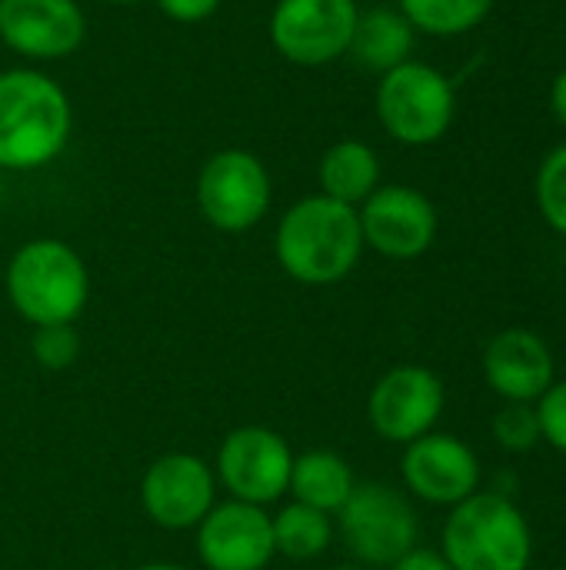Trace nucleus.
<instances>
[{
    "label": "nucleus",
    "mask_w": 566,
    "mask_h": 570,
    "mask_svg": "<svg viewBox=\"0 0 566 570\" xmlns=\"http://www.w3.org/2000/svg\"><path fill=\"white\" fill-rule=\"evenodd\" d=\"M364 230L357 207L307 194L284 210L274 230V254L280 271L307 287H330L347 281L364 257Z\"/></svg>",
    "instance_id": "nucleus-1"
},
{
    "label": "nucleus",
    "mask_w": 566,
    "mask_h": 570,
    "mask_svg": "<svg viewBox=\"0 0 566 570\" xmlns=\"http://www.w3.org/2000/svg\"><path fill=\"white\" fill-rule=\"evenodd\" d=\"M73 107L57 77L37 67L0 70V170L50 167L70 144Z\"/></svg>",
    "instance_id": "nucleus-2"
},
{
    "label": "nucleus",
    "mask_w": 566,
    "mask_h": 570,
    "mask_svg": "<svg viewBox=\"0 0 566 570\" xmlns=\"http://www.w3.org/2000/svg\"><path fill=\"white\" fill-rule=\"evenodd\" d=\"M3 287L10 307L30 327L73 324L90 301V271L67 240L33 237L13 250Z\"/></svg>",
    "instance_id": "nucleus-3"
},
{
    "label": "nucleus",
    "mask_w": 566,
    "mask_h": 570,
    "mask_svg": "<svg viewBox=\"0 0 566 570\" xmlns=\"http://www.w3.org/2000/svg\"><path fill=\"white\" fill-rule=\"evenodd\" d=\"M440 554L454 570H530L534 531L507 494L477 491L450 508Z\"/></svg>",
    "instance_id": "nucleus-4"
},
{
    "label": "nucleus",
    "mask_w": 566,
    "mask_h": 570,
    "mask_svg": "<svg viewBox=\"0 0 566 570\" xmlns=\"http://www.w3.org/2000/svg\"><path fill=\"white\" fill-rule=\"evenodd\" d=\"M374 110L390 140L404 147H430L454 127L457 87L440 67L410 57L380 73Z\"/></svg>",
    "instance_id": "nucleus-5"
},
{
    "label": "nucleus",
    "mask_w": 566,
    "mask_h": 570,
    "mask_svg": "<svg viewBox=\"0 0 566 570\" xmlns=\"http://www.w3.org/2000/svg\"><path fill=\"white\" fill-rule=\"evenodd\" d=\"M334 528L360 568H390L420 541V518L404 491L364 481L334 514Z\"/></svg>",
    "instance_id": "nucleus-6"
},
{
    "label": "nucleus",
    "mask_w": 566,
    "mask_h": 570,
    "mask_svg": "<svg viewBox=\"0 0 566 570\" xmlns=\"http://www.w3.org/2000/svg\"><path fill=\"white\" fill-rule=\"evenodd\" d=\"M274 204V180L267 164L244 147L210 154L197 174V207L220 234L254 230Z\"/></svg>",
    "instance_id": "nucleus-7"
},
{
    "label": "nucleus",
    "mask_w": 566,
    "mask_h": 570,
    "mask_svg": "<svg viewBox=\"0 0 566 570\" xmlns=\"http://www.w3.org/2000/svg\"><path fill=\"white\" fill-rule=\"evenodd\" d=\"M357 20V0H277L267 33L284 60L297 67H327L350 53Z\"/></svg>",
    "instance_id": "nucleus-8"
},
{
    "label": "nucleus",
    "mask_w": 566,
    "mask_h": 570,
    "mask_svg": "<svg viewBox=\"0 0 566 570\" xmlns=\"http://www.w3.org/2000/svg\"><path fill=\"white\" fill-rule=\"evenodd\" d=\"M294 468V451L284 434L264 428V424H244L234 428L214 461L217 484L244 504H277L287 494Z\"/></svg>",
    "instance_id": "nucleus-9"
},
{
    "label": "nucleus",
    "mask_w": 566,
    "mask_h": 570,
    "mask_svg": "<svg viewBox=\"0 0 566 570\" xmlns=\"http://www.w3.org/2000/svg\"><path fill=\"white\" fill-rule=\"evenodd\" d=\"M447 391L444 381L420 364L390 367L367 394V421L387 444L407 448L410 441L437 431Z\"/></svg>",
    "instance_id": "nucleus-10"
},
{
    "label": "nucleus",
    "mask_w": 566,
    "mask_h": 570,
    "mask_svg": "<svg viewBox=\"0 0 566 570\" xmlns=\"http://www.w3.org/2000/svg\"><path fill=\"white\" fill-rule=\"evenodd\" d=\"M364 244L387 261H417L437 240V207L410 184H380L360 207Z\"/></svg>",
    "instance_id": "nucleus-11"
},
{
    "label": "nucleus",
    "mask_w": 566,
    "mask_h": 570,
    "mask_svg": "<svg viewBox=\"0 0 566 570\" xmlns=\"http://www.w3.org/2000/svg\"><path fill=\"white\" fill-rule=\"evenodd\" d=\"M217 504V474L200 454L157 458L140 481V508L163 531H197Z\"/></svg>",
    "instance_id": "nucleus-12"
},
{
    "label": "nucleus",
    "mask_w": 566,
    "mask_h": 570,
    "mask_svg": "<svg viewBox=\"0 0 566 570\" xmlns=\"http://www.w3.org/2000/svg\"><path fill=\"white\" fill-rule=\"evenodd\" d=\"M400 478L410 498L434 508H457L480 491V458L467 441L430 431L404 448Z\"/></svg>",
    "instance_id": "nucleus-13"
},
{
    "label": "nucleus",
    "mask_w": 566,
    "mask_h": 570,
    "mask_svg": "<svg viewBox=\"0 0 566 570\" xmlns=\"http://www.w3.org/2000/svg\"><path fill=\"white\" fill-rule=\"evenodd\" d=\"M87 40V13L77 0H0V43L30 60H67Z\"/></svg>",
    "instance_id": "nucleus-14"
},
{
    "label": "nucleus",
    "mask_w": 566,
    "mask_h": 570,
    "mask_svg": "<svg viewBox=\"0 0 566 570\" xmlns=\"http://www.w3.org/2000/svg\"><path fill=\"white\" fill-rule=\"evenodd\" d=\"M197 558L207 570H267L277 558L267 508L217 501L197 524Z\"/></svg>",
    "instance_id": "nucleus-15"
},
{
    "label": "nucleus",
    "mask_w": 566,
    "mask_h": 570,
    "mask_svg": "<svg viewBox=\"0 0 566 570\" xmlns=\"http://www.w3.org/2000/svg\"><path fill=\"white\" fill-rule=\"evenodd\" d=\"M484 381L504 401L537 404L557 381L554 351L537 331L507 327L484 351Z\"/></svg>",
    "instance_id": "nucleus-16"
},
{
    "label": "nucleus",
    "mask_w": 566,
    "mask_h": 570,
    "mask_svg": "<svg viewBox=\"0 0 566 570\" xmlns=\"http://www.w3.org/2000/svg\"><path fill=\"white\" fill-rule=\"evenodd\" d=\"M380 157L367 140H337L324 150L317 164L320 194L330 200H340L347 207H360L377 187H380Z\"/></svg>",
    "instance_id": "nucleus-17"
},
{
    "label": "nucleus",
    "mask_w": 566,
    "mask_h": 570,
    "mask_svg": "<svg viewBox=\"0 0 566 570\" xmlns=\"http://www.w3.org/2000/svg\"><path fill=\"white\" fill-rule=\"evenodd\" d=\"M354 488H357V478H354V471H350L344 454L327 451V448H314V451L294 454L287 494L297 504L317 508V511L334 518L347 504Z\"/></svg>",
    "instance_id": "nucleus-18"
},
{
    "label": "nucleus",
    "mask_w": 566,
    "mask_h": 570,
    "mask_svg": "<svg viewBox=\"0 0 566 570\" xmlns=\"http://www.w3.org/2000/svg\"><path fill=\"white\" fill-rule=\"evenodd\" d=\"M414 40H417V30L397 7H370V10H360L350 57L380 77L394 70L397 63L410 60Z\"/></svg>",
    "instance_id": "nucleus-19"
},
{
    "label": "nucleus",
    "mask_w": 566,
    "mask_h": 570,
    "mask_svg": "<svg viewBox=\"0 0 566 570\" xmlns=\"http://www.w3.org/2000/svg\"><path fill=\"white\" fill-rule=\"evenodd\" d=\"M334 518L317 508L290 501L274 514V544L287 561H317L334 544Z\"/></svg>",
    "instance_id": "nucleus-20"
},
{
    "label": "nucleus",
    "mask_w": 566,
    "mask_h": 570,
    "mask_svg": "<svg viewBox=\"0 0 566 570\" xmlns=\"http://www.w3.org/2000/svg\"><path fill=\"white\" fill-rule=\"evenodd\" d=\"M497 0H397V10L417 33L427 37H464L477 30Z\"/></svg>",
    "instance_id": "nucleus-21"
},
{
    "label": "nucleus",
    "mask_w": 566,
    "mask_h": 570,
    "mask_svg": "<svg viewBox=\"0 0 566 570\" xmlns=\"http://www.w3.org/2000/svg\"><path fill=\"white\" fill-rule=\"evenodd\" d=\"M534 200L544 224L566 237V140L544 154L534 177Z\"/></svg>",
    "instance_id": "nucleus-22"
},
{
    "label": "nucleus",
    "mask_w": 566,
    "mask_h": 570,
    "mask_svg": "<svg viewBox=\"0 0 566 570\" xmlns=\"http://www.w3.org/2000/svg\"><path fill=\"white\" fill-rule=\"evenodd\" d=\"M490 431L497 438V444L504 451L524 454L534 451L544 438H540V417L534 404H517V401H504V407L494 414Z\"/></svg>",
    "instance_id": "nucleus-23"
},
{
    "label": "nucleus",
    "mask_w": 566,
    "mask_h": 570,
    "mask_svg": "<svg viewBox=\"0 0 566 570\" xmlns=\"http://www.w3.org/2000/svg\"><path fill=\"white\" fill-rule=\"evenodd\" d=\"M83 351V337L77 334L73 324H53V327H33L30 337V354L40 367L47 371H67L77 364Z\"/></svg>",
    "instance_id": "nucleus-24"
},
{
    "label": "nucleus",
    "mask_w": 566,
    "mask_h": 570,
    "mask_svg": "<svg viewBox=\"0 0 566 570\" xmlns=\"http://www.w3.org/2000/svg\"><path fill=\"white\" fill-rule=\"evenodd\" d=\"M534 407L540 417V438L566 458V377L554 381Z\"/></svg>",
    "instance_id": "nucleus-25"
},
{
    "label": "nucleus",
    "mask_w": 566,
    "mask_h": 570,
    "mask_svg": "<svg viewBox=\"0 0 566 570\" xmlns=\"http://www.w3.org/2000/svg\"><path fill=\"white\" fill-rule=\"evenodd\" d=\"M153 3L173 23H203L220 10V0H153Z\"/></svg>",
    "instance_id": "nucleus-26"
},
{
    "label": "nucleus",
    "mask_w": 566,
    "mask_h": 570,
    "mask_svg": "<svg viewBox=\"0 0 566 570\" xmlns=\"http://www.w3.org/2000/svg\"><path fill=\"white\" fill-rule=\"evenodd\" d=\"M390 570H454L447 564V558L440 554V551H434V548H414V551H407L400 561H394Z\"/></svg>",
    "instance_id": "nucleus-27"
},
{
    "label": "nucleus",
    "mask_w": 566,
    "mask_h": 570,
    "mask_svg": "<svg viewBox=\"0 0 566 570\" xmlns=\"http://www.w3.org/2000/svg\"><path fill=\"white\" fill-rule=\"evenodd\" d=\"M550 114H554V120L564 127L566 134V67L554 77V83H550Z\"/></svg>",
    "instance_id": "nucleus-28"
},
{
    "label": "nucleus",
    "mask_w": 566,
    "mask_h": 570,
    "mask_svg": "<svg viewBox=\"0 0 566 570\" xmlns=\"http://www.w3.org/2000/svg\"><path fill=\"white\" fill-rule=\"evenodd\" d=\"M133 570H190L183 568V564H170V561H153V564H140V568Z\"/></svg>",
    "instance_id": "nucleus-29"
},
{
    "label": "nucleus",
    "mask_w": 566,
    "mask_h": 570,
    "mask_svg": "<svg viewBox=\"0 0 566 570\" xmlns=\"http://www.w3.org/2000/svg\"><path fill=\"white\" fill-rule=\"evenodd\" d=\"M103 3H110V7H133V3H143V0H103Z\"/></svg>",
    "instance_id": "nucleus-30"
},
{
    "label": "nucleus",
    "mask_w": 566,
    "mask_h": 570,
    "mask_svg": "<svg viewBox=\"0 0 566 570\" xmlns=\"http://www.w3.org/2000/svg\"><path fill=\"white\" fill-rule=\"evenodd\" d=\"M330 570H367V568H360V564H344V568H330Z\"/></svg>",
    "instance_id": "nucleus-31"
}]
</instances>
